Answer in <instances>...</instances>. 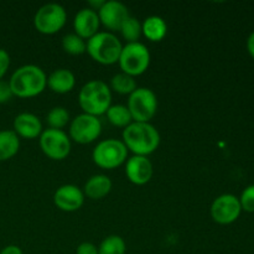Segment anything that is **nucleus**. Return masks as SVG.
<instances>
[{
  "instance_id": "f257e3e1",
  "label": "nucleus",
  "mask_w": 254,
  "mask_h": 254,
  "mask_svg": "<svg viewBox=\"0 0 254 254\" xmlns=\"http://www.w3.org/2000/svg\"><path fill=\"white\" fill-rule=\"evenodd\" d=\"M122 141L134 155L148 156L159 148L160 134L150 123L133 122L124 128Z\"/></svg>"
},
{
  "instance_id": "f03ea898",
  "label": "nucleus",
  "mask_w": 254,
  "mask_h": 254,
  "mask_svg": "<svg viewBox=\"0 0 254 254\" xmlns=\"http://www.w3.org/2000/svg\"><path fill=\"white\" fill-rule=\"evenodd\" d=\"M12 96L20 98H32L44 92L47 86L45 72L35 64H25L19 67L9 79Z\"/></svg>"
},
{
  "instance_id": "7ed1b4c3",
  "label": "nucleus",
  "mask_w": 254,
  "mask_h": 254,
  "mask_svg": "<svg viewBox=\"0 0 254 254\" xmlns=\"http://www.w3.org/2000/svg\"><path fill=\"white\" fill-rule=\"evenodd\" d=\"M112 93L108 84L93 79L84 84L78 94V103L83 113L98 117L106 113L112 106Z\"/></svg>"
},
{
  "instance_id": "20e7f679",
  "label": "nucleus",
  "mask_w": 254,
  "mask_h": 254,
  "mask_svg": "<svg viewBox=\"0 0 254 254\" xmlns=\"http://www.w3.org/2000/svg\"><path fill=\"white\" fill-rule=\"evenodd\" d=\"M122 45L121 40L112 32H98L87 40V50L89 56L101 64H114L118 62L121 56Z\"/></svg>"
},
{
  "instance_id": "39448f33",
  "label": "nucleus",
  "mask_w": 254,
  "mask_h": 254,
  "mask_svg": "<svg viewBox=\"0 0 254 254\" xmlns=\"http://www.w3.org/2000/svg\"><path fill=\"white\" fill-rule=\"evenodd\" d=\"M118 64L123 73L131 77L140 76L150 64V52L141 42H130L122 49Z\"/></svg>"
},
{
  "instance_id": "423d86ee",
  "label": "nucleus",
  "mask_w": 254,
  "mask_h": 254,
  "mask_svg": "<svg viewBox=\"0 0 254 254\" xmlns=\"http://www.w3.org/2000/svg\"><path fill=\"white\" fill-rule=\"evenodd\" d=\"M128 149L122 140L107 139L97 144L92 153L94 164L102 169H117L127 161Z\"/></svg>"
},
{
  "instance_id": "0eeeda50",
  "label": "nucleus",
  "mask_w": 254,
  "mask_h": 254,
  "mask_svg": "<svg viewBox=\"0 0 254 254\" xmlns=\"http://www.w3.org/2000/svg\"><path fill=\"white\" fill-rule=\"evenodd\" d=\"M128 109L131 114L133 122L149 123L158 111V98L156 94L149 88H136L129 96Z\"/></svg>"
},
{
  "instance_id": "6e6552de",
  "label": "nucleus",
  "mask_w": 254,
  "mask_h": 254,
  "mask_svg": "<svg viewBox=\"0 0 254 254\" xmlns=\"http://www.w3.org/2000/svg\"><path fill=\"white\" fill-rule=\"evenodd\" d=\"M67 20L66 10L56 2L45 4L36 11L34 17L35 29L44 35H54L64 26Z\"/></svg>"
},
{
  "instance_id": "1a4fd4ad",
  "label": "nucleus",
  "mask_w": 254,
  "mask_h": 254,
  "mask_svg": "<svg viewBox=\"0 0 254 254\" xmlns=\"http://www.w3.org/2000/svg\"><path fill=\"white\" fill-rule=\"evenodd\" d=\"M40 146L47 158L64 160L71 151V139L64 130L49 128L40 135Z\"/></svg>"
},
{
  "instance_id": "9d476101",
  "label": "nucleus",
  "mask_w": 254,
  "mask_h": 254,
  "mask_svg": "<svg viewBox=\"0 0 254 254\" xmlns=\"http://www.w3.org/2000/svg\"><path fill=\"white\" fill-rule=\"evenodd\" d=\"M102 133V123L98 117L82 113L72 119L69 124V139L78 144L93 143Z\"/></svg>"
},
{
  "instance_id": "9b49d317",
  "label": "nucleus",
  "mask_w": 254,
  "mask_h": 254,
  "mask_svg": "<svg viewBox=\"0 0 254 254\" xmlns=\"http://www.w3.org/2000/svg\"><path fill=\"white\" fill-rule=\"evenodd\" d=\"M241 211L240 198L231 193H225L218 196L211 205V217L220 225H230L237 221Z\"/></svg>"
},
{
  "instance_id": "f8f14e48",
  "label": "nucleus",
  "mask_w": 254,
  "mask_h": 254,
  "mask_svg": "<svg viewBox=\"0 0 254 254\" xmlns=\"http://www.w3.org/2000/svg\"><path fill=\"white\" fill-rule=\"evenodd\" d=\"M97 14H98L101 24H103V26H106L111 31H119L123 22L130 16L128 7L117 0L104 1Z\"/></svg>"
},
{
  "instance_id": "ddd939ff",
  "label": "nucleus",
  "mask_w": 254,
  "mask_h": 254,
  "mask_svg": "<svg viewBox=\"0 0 254 254\" xmlns=\"http://www.w3.org/2000/svg\"><path fill=\"white\" fill-rule=\"evenodd\" d=\"M54 202L61 211L73 212L79 210L84 202V193L78 186L64 185L56 190Z\"/></svg>"
},
{
  "instance_id": "4468645a",
  "label": "nucleus",
  "mask_w": 254,
  "mask_h": 254,
  "mask_svg": "<svg viewBox=\"0 0 254 254\" xmlns=\"http://www.w3.org/2000/svg\"><path fill=\"white\" fill-rule=\"evenodd\" d=\"M126 175L134 185H145L153 176V164L146 156H131L126 164Z\"/></svg>"
},
{
  "instance_id": "2eb2a0df",
  "label": "nucleus",
  "mask_w": 254,
  "mask_h": 254,
  "mask_svg": "<svg viewBox=\"0 0 254 254\" xmlns=\"http://www.w3.org/2000/svg\"><path fill=\"white\" fill-rule=\"evenodd\" d=\"M99 25H101V21H99L98 14H97V11L92 10L91 7L79 10L73 20V27L76 35H78L83 40H89L94 35L98 34Z\"/></svg>"
},
{
  "instance_id": "dca6fc26",
  "label": "nucleus",
  "mask_w": 254,
  "mask_h": 254,
  "mask_svg": "<svg viewBox=\"0 0 254 254\" xmlns=\"http://www.w3.org/2000/svg\"><path fill=\"white\" fill-rule=\"evenodd\" d=\"M14 131L17 136H21L25 139H35L40 138L42 130V123L32 113H21L16 116L14 119Z\"/></svg>"
},
{
  "instance_id": "f3484780",
  "label": "nucleus",
  "mask_w": 254,
  "mask_h": 254,
  "mask_svg": "<svg viewBox=\"0 0 254 254\" xmlns=\"http://www.w3.org/2000/svg\"><path fill=\"white\" fill-rule=\"evenodd\" d=\"M74 84H76V77L69 69L66 68L55 69L47 77V86L55 93H68L74 88Z\"/></svg>"
},
{
  "instance_id": "a211bd4d",
  "label": "nucleus",
  "mask_w": 254,
  "mask_h": 254,
  "mask_svg": "<svg viewBox=\"0 0 254 254\" xmlns=\"http://www.w3.org/2000/svg\"><path fill=\"white\" fill-rule=\"evenodd\" d=\"M112 181L106 175H93L87 180L83 193L92 200H101L106 197L112 190Z\"/></svg>"
},
{
  "instance_id": "6ab92c4d",
  "label": "nucleus",
  "mask_w": 254,
  "mask_h": 254,
  "mask_svg": "<svg viewBox=\"0 0 254 254\" xmlns=\"http://www.w3.org/2000/svg\"><path fill=\"white\" fill-rule=\"evenodd\" d=\"M166 32H168V25L165 20L156 15L146 17L141 24V34H144L146 39L153 42L161 41L165 37Z\"/></svg>"
},
{
  "instance_id": "aec40b11",
  "label": "nucleus",
  "mask_w": 254,
  "mask_h": 254,
  "mask_svg": "<svg viewBox=\"0 0 254 254\" xmlns=\"http://www.w3.org/2000/svg\"><path fill=\"white\" fill-rule=\"evenodd\" d=\"M20 139L14 130H0V161H6L19 151Z\"/></svg>"
},
{
  "instance_id": "412c9836",
  "label": "nucleus",
  "mask_w": 254,
  "mask_h": 254,
  "mask_svg": "<svg viewBox=\"0 0 254 254\" xmlns=\"http://www.w3.org/2000/svg\"><path fill=\"white\" fill-rule=\"evenodd\" d=\"M107 118L111 122L113 126L119 127V128H127L129 124L133 123V118L129 112L128 107L123 106V104H116V106H111L108 111L106 112Z\"/></svg>"
},
{
  "instance_id": "4be33fe9",
  "label": "nucleus",
  "mask_w": 254,
  "mask_h": 254,
  "mask_svg": "<svg viewBox=\"0 0 254 254\" xmlns=\"http://www.w3.org/2000/svg\"><path fill=\"white\" fill-rule=\"evenodd\" d=\"M111 87L113 91L117 92V93L129 94V96L138 88L134 77L123 73V72L112 77Z\"/></svg>"
},
{
  "instance_id": "5701e85b",
  "label": "nucleus",
  "mask_w": 254,
  "mask_h": 254,
  "mask_svg": "<svg viewBox=\"0 0 254 254\" xmlns=\"http://www.w3.org/2000/svg\"><path fill=\"white\" fill-rule=\"evenodd\" d=\"M127 245L121 236H108L102 241L98 247V254H126Z\"/></svg>"
},
{
  "instance_id": "b1692460",
  "label": "nucleus",
  "mask_w": 254,
  "mask_h": 254,
  "mask_svg": "<svg viewBox=\"0 0 254 254\" xmlns=\"http://www.w3.org/2000/svg\"><path fill=\"white\" fill-rule=\"evenodd\" d=\"M46 122L50 129L62 130V128H64L69 123V113L64 107H55L47 113Z\"/></svg>"
},
{
  "instance_id": "393cba45",
  "label": "nucleus",
  "mask_w": 254,
  "mask_h": 254,
  "mask_svg": "<svg viewBox=\"0 0 254 254\" xmlns=\"http://www.w3.org/2000/svg\"><path fill=\"white\" fill-rule=\"evenodd\" d=\"M62 47L64 51L73 56H78L86 52L87 42L76 34H68L62 39Z\"/></svg>"
},
{
  "instance_id": "a878e982",
  "label": "nucleus",
  "mask_w": 254,
  "mask_h": 254,
  "mask_svg": "<svg viewBox=\"0 0 254 254\" xmlns=\"http://www.w3.org/2000/svg\"><path fill=\"white\" fill-rule=\"evenodd\" d=\"M119 31H121L122 36L128 41V44H130V42H138L139 37L141 35V24L138 21V19H135L133 16H129L123 22Z\"/></svg>"
},
{
  "instance_id": "bb28decb",
  "label": "nucleus",
  "mask_w": 254,
  "mask_h": 254,
  "mask_svg": "<svg viewBox=\"0 0 254 254\" xmlns=\"http://www.w3.org/2000/svg\"><path fill=\"white\" fill-rule=\"evenodd\" d=\"M240 203L242 210H245L246 212H254V185L248 186L243 190L240 197Z\"/></svg>"
},
{
  "instance_id": "cd10ccee",
  "label": "nucleus",
  "mask_w": 254,
  "mask_h": 254,
  "mask_svg": "<svg viewBox=\"0 0 254 254\" xmlns=\"http://www.w3.org/2000/svg\"><path fill=\"white\" fill-rule=\"evenodd\" d=\"M10 66V56L4 49H0V81L6 73L7 68Z\"/></svg>"
},
{
  "instance_id": "c85d7f7f",
  "label": "nucleus",
  "mask_w": 254,
  "mask_h": 254,
  "mask_svg": "<svg viewBox=\"0 0 254 254\" xmlns=\"http://www.w3.org/2000/svg\"><path fill=\"white\" fill-rule=\"evenodd\" d=\"M12 97V92L10 89L9 82L0 81V103H5V102L10 101Z\"/></svg>"
},
{
  "instance_id": "c756f323",
  "label": "nucleus",
  "mask_w": 254,
  "mask_h": 254,
  "mask_svg": "<svg viewBox=\"0 0 254 254\" xmlns=\"http://www.w3.org/2000/svg\"><path fill=\"white\" fill-rule=\"evenodd\" d=\"M76 254H98V247L91 242H83L77 247Z\"/></svg>"
},
{
  "instance_id": "7c9ffc66",
  "label": "nucleus",
  "mask_w": 254,
  "mask_h": 254,
  "mask_svg": "<svg viewBox=\"0 0 254 254\" xmlns=\"http://www.w3.org/2000/svg\"><path fill=\"white\" fill-rule=\"evenodd\" d=\"M0 254H24V253H22L21 248L20 247H17V246L15 245H10L2 248Z\"/></svg>"
},
{
  "instance_id": "2f4dec72",
  "label": "nucleus",
  "mask_w": 254,
  "mask_h": 254,
  "mask_svg": "<svg viewBox=\"0 0 254 254\" xmlns=\"http://www.w3.org/2000/svg\"><path fill=\"white\" fill-rule=\"evenodd\" d=\"M247 50H248V52H250L251 56H252L254 59V31L250 35V36H248Z\"/></svg>"
}]
</instances>
